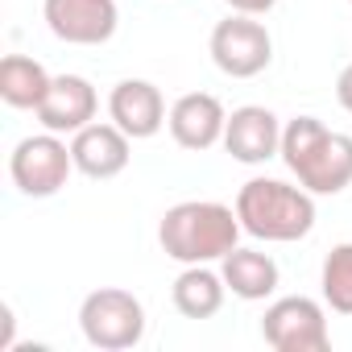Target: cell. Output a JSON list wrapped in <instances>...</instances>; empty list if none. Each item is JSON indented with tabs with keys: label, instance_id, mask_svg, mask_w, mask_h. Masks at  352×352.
<instances>
[{
	"label": "cell",
	"instance_id": "e0dca14e",
	"mask_svg": "<svg viewBox=\"0 0 352 352\" xmlns=\"http://www.w3.org/2000/svg\"><path fill=\"white\" fill-rule=\"evenodd\" d=\"M319 286H323V302H327L336 315H352V241L336 245V249L323 257Z\"/></svg>",
	"mask_w": 352,
	"mask_h": 352
},
{
	"label": "cell",
	"instance_id": "5bb4252c",
	"mask_svg": "<svg viewBox=\"0 0 352 352\" xmlns=\"http://www.w3.org/2000/svg\"><path fill=\"white\" fill-rule=\"evenodd\" d=\"M220 274H224V282H228V290L236 294V298H245V302H261V298H270L274 290H278V261L270 257V253H261V249H232L224 261H220Z\"/></svg>",
	"mask_w": 352,
	"mask_h": 352
},
{
	"label": "cell",
	"instance_id": "52a82bcc",
	"mask_svg": "<svg viewBox=\"0 0 352 352\" xmlns=\"http://www.w3.org/2000/svg\"><path fill=\"white\" fill-rule=\"evenodd\" d=\"M208 50H212V63H216L228 79H253V75H261V71L274 63V38H270V30H265L257 17H249V13L224 17V21L212 30Z\"/></svg>",
	"mask_w": 352,
	"mask_h": 352
},
{
	"label": "cell",
	"instance_id": "8992f818",
	"mask_svg": "<svg viewBox=\"0 0 352 352\" xmlns=\"http://www.w3.org/2000/svg\"><path fill=\"white\" fill-rule=\"evenodd\" d=\"M261 336L278 352H323L331 344L327 311L307 294L274 298L265 307V315H261Z\"/></svg>",
	"mask_w": 352,
	"mask_h": 352
},
{
	"label": "cell",
	"instance_id": "30bf717a",
	"mask_svg": "<svg viewBox=\"0 0 352 352\" xmlns=\"http://www.w3.org/2000/svg\"><path fill=\"white\" fill-rule=\"evenodd\" d=\"M220 145L232 153V162L261 166V162H270V157L282 153V120L270 108H261V104H245V108L228 112Z\"/></svg>",
	"mask_w": 352,
	"mask_h": 352
},
{
	"label": "cell",
	"instance_id": "7a4b0ae2",
	"mask_svg": "<svg viewBox=\"0 0 352 352\" xmlns=\"http://www.w3.org/2000/svg\"><path fill=\"white\" fill-rule=\"evenodd\" d=\"M241 216L228 204L216 199H187V204H174L162 224H157V245L170 261H183V265H212L224 261L236 241H241Z\"/></svg>",
	"mask_w": 352,
	"mask_h": 352
},
{
	"label": "cell",
	"instance_id": "ac0fdd59",
	"mask_svg": "<svg viewBox=\"0 0 352 352\" xmlns=\"http://www.w3.org/2000/svg\"><path fill=\"white\" fill-rule=\"evenodd\" d=\"M336 100H340V108L352 116V63L340 71V79H336Z\"/></svg>",
	"mask_w": 352,
	"mask_h": 352
},
{
	"label": "cell",
	"instance_id": "2e32d148",
	"mask_svg": "<svg viewBox=\"0 0 352 352\" xmlns=\"http://www.w3.org/2000/svg\"><path fill=\"white\" fill-rule=\"evenodd\" d=\"M50 71L30 58V54H9L5 63H0V100H5L9 108H21V112H38V104L46 100L50 91Z\"/></svg>",
	"mask_w": 352,
	"mask_h": 352
},
{
	"label": "cell",
	"instance_id": "3957f363",
	"mask_svg": "<svg viewBox=\"0 0 352 352\" xmlns=\"http://www.w3.org/2000/svg\"><path fill=\"white\" fill-rule=\"evenodd\" d=\"M241 228L270 245H290L311 236L315 228V195L307 187H290L282 179H249L236 191Z\"/></svg>",
	"mask_w": 352,
	"mask_h": 352
},
{
	"label": "cell",
	"instance_id": "7c38bea8",
	"mask_svg": "<svg viewBox=\"0 0 352 352\" xmlns=\"http://www.w3.org/2000/svg\"><path fill=\"white\" fill-rule=\"evenodd\" d=\"M108 116L116 129H124L133 141H149L166 124V100L149 79H120L108 96Z\"/></svg>",
	"mask_w": 352,
	"mask_h": 352
},
{
	"label": "cell",
	"instance_id": "5b68a950",
	"mask_svg": "<svg viewBox=\"0 0 352 352\" xmlns=\"http://www.w3.org/2000/svg\"><path fill=\"white\" fill-rule=\"evenodd\" d=\"M71 174H75L71 145L63 141V133H50V129L38 137H21L9 153V179L25 199L58 195Z\"/></svg>",
	"mask_w": 352,
	"mask_h": 352
},
{
	"label": "cell",
	"instance_id": "d6986e66",
	"mask_svg": "<svg viewBox=\"0 0 352 352\" xmlns=\"http://www.w3.org/2000/svg\"><path fill=\"white\" fill-rule=\"evenodd\" d=\"M274 5H278V0H228L232 13H249V17H261V13H270Z\"/></svg>",
	"mask_w": 352,
	"mask_h": 352
},
{
	"label": "cell",
	"instance_id": "277c9868",
	"mask_svg": "<svg viewBox=\"0 0 352 352\" xmlns=\"http://www.w3.org/2000/svg\"><path fill=\"white\" fill-rule=\"evenodd\" d=\"M83 340L100 352H124L145 340V307L133 290L100 286L79 302Z\"/></svg>",
	"mask_w": 352,
	"mask_h": 352
},
{
	"label": "cell",
	"instance_id": "ffe728a7",
	"mask_svg": "<svg viewBox=\"0 0 352 352\" xmlns=\"http://www.w3.org/2000/svg\"><path fill=\"white\" fill-rule=\"evenodd\" d=\"M348 5H352V0H348Z\"/></svg>",
	"mask_w": 352,
	"mask_h": 352
},
{
	"label": "cell",
	"instance_id": "6da1fadb",
	"mask_svg": "<svg viewBox=\"0 0 352 352\" xmlns=\"http://www.w3.org/2000/svg\"><path fill=\"white\" fill-rule=\"evenodd\" d=\"M278 157L311 195H340L352 187V137L327 129L319 116L286 120Z\"/></svg>",
	"mask_w": 352,
	"mask_h": 352
},
{
	"label": "cell",
	"instance_id": "9c48e42d",
	"mask_svg": "<svg viewBox=\"0 0 352 352\" xmlns=\"http://www.w3.org/2000/svg\"><path fill=\"white\" fill-rule=\"evenodd\" d=\"M71 157H75V170L91 183H108L116 174L129 170V157H133V137L124 129H116L112 120L100 124L91 120L87 129H79L71 137Z\"/></svg>",
	"mask_w": 352,
	"mask_h": 352
},
{
	"label": "cell",
	"instance_id": "4fadbf2b",
	"mask_svg": "<svg viewBox=\"0 0 352 352\" xmlns=\"http://www.w3.org/2000/svg\"><path fill=\"white\" fill-rule=\"evenodd\" d=\"M96 108H100V96L83 75H54L46 100L38 104V120L50 133H63V137L71 133L75 137L79 129H87L96 120Z\"/></svg>",
	"mask_w": 352,
	"mask_h": 352
},
{
	"label": "cell",
	"instance_id": "8fae6325",
	"mask_svg": "<svg viewBox=\"0 0 352 352\" xmlns=\"http://www.w3.org/2000/svg\"><path fill=\"white\" fill-rule=\"evenodd\" d=\"M224 124H228V112H224V104L212 91L179 96L170 104V116H166L170 137L179 141L183 149H191V153H204V149L220 145L224 141Z\"/></svg>",
	"mask_w": 352,
	"mask_h": 352
},
{
	"label": "cell",
	"instance_id": "ba28073f",
	"mask_svg": "<svg viewBox=\"0 0 352 352\" xmlns=\"http://www.w3.org/2000/svg\"><path fill=\"white\" fill-rule=\"evenodd\" d=\"M42 17L67 46H104L120 25L116 0H42Z\"/></svg>",
	"mask_w": 352,
	"mask_h": 352
},
{
	"label": "cell",
	"instance_id": "9a60e30c",
	"mask_svg": "<svg viewBox=\"0 0 352 352\" xmlns=\"http://www.w3.org/2000/svg\"><path fill=\"white\" fill-rule=\"evenodd\" d=\"M224 294H228V282L212 265H187L179 278H174V290H170L179 315H187V319H212V315H220Z\"/></svg>",
	"mask_w": 352,
	"mask_h": 352
}]
</instances>
